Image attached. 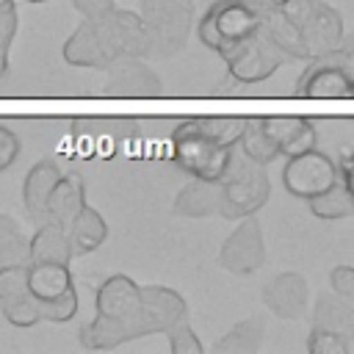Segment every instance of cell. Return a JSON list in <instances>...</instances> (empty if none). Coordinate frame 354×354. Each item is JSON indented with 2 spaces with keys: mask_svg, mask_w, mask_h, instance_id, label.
<instances>
[{
  "mask_svg": "<svg viewBox=\"0 0 354 354\" xmlns=\"http://www.w3.org/2000/svg\"><path fill=\"white\" fill-rule=\"evenodd\" d=\"M97 315L80 326V346L86 348H116L127 340L144 337L141 326V285L127 274L102 279L94 296Z\"/></svg>",
  "mask_w": 354,
  "mask_h": 354,
  "instance_id": "6da1fadb",
  "label": "cell"
},
{
  "mask_svg": "<svg viewBox=\"0 0 354 354\" xmlns=\"http://www.w3.org/2000/svg\"><path fill=\"white\" fill-rule=\"evenodd\" d=\"M221 183V207L218 213L224 218H243L254 216L271 194V180L266 174V163L252 160L238 144L230 149V160L224 174L218 177Z\"/></svg>",
  "mask_w": 354,
  "mask_h": 354,
  "instance_id": "7a4b0ae2",
  "label": "cell"
},
{
  "mask_svg": "<svg viewBox=\"0 0 354 354\" xmlns=\"http://www.w3.org/2000/svg\"><path fill=\"white\" fill-rule=\"evenodd\" d=\"M25 282L41 321L66 324L77 315V290L66 263H28Z\"/></svg>",
  "mask_w": 354,
  "mask_h": 354,
  "instance_id": "3957f363",
  "label": "cell"
},
{
  "mask_svg": "<svg viewBox=\"0 0 354 354\" xmlns=\"http://www.w3.org/2000/svg\"><path fill=\"white\" fill-rule=\"evenodd\" d=\"M141 22L149 36V55L169 58L188 41L194 0H141Z\"/></svg>",
  "mask_w": 354,
  "mask_h": 354,
  "instance_id": "277c9868",
  "label": "cell"
},
{
  "mask_svg": "<svg viewBox=\"0 0 354 354\" xmlns=\"http://www.w3.org/2000/svg\"><path fill=\"white\" fill-rule=\"evenodd\" d=\"M279 8L296 25L310 58L324 55L340 44L343 17L324 0H279Z\"/></svg>",
  "mask_w": 354,
  "mask_h": 354,
  "instance_id": "5b68a950",
  "label": "cell"
},
{
  "mask_svg": "<svg viewBox=\"0 0 354 354\" xmlns=\"http://www.w3.org/2000/svg\"><path fill=\"white\" fill-rule=\"evenodd\" d=\"M218 55L227 64L230 77H235L243 86L263 83L288 61V55L266 36L263 28H257L254 33H249L241 41L227 44L224 50H218Z\"/></svg>",
  "mask_w": 354,
  "mask_h": 354,
  "instance_id": "8992f818",
  "label": "cell"
},
{
  "mask_svg": "<svg viewBox=\"0 0 354 354\" xmlns=\"http://www.w3.org/2000/svg\"><path fill=\"white\" fill-rule=\"evenodd\" d=\"M171 144H174V152H171L174 163L199 180H218L227 169L230 149H232V147H218L216 141L202 136L194 119H185L171 130Z\"/></svg>",
  "mask_w": 354,
  "mask_h": 354,
  "instance_id": "52a82bcc",
  "label": "cell"
},
{
  "mask_svg": "<svg viewBox=\"0 0 354 354\" xmlns=\"http://www.w3.org/2000/svg\"><path fill=\"white\" fill-rule=\"evenodd\" d=\"M105 58L113 64L119 58H147L149 55V36L138 14L124 8H111L102 17H88Z\"/></svg>",
  "mask_w": 354,
  "mask_h": 354,
  "instance_id": "ba28073f",
  "label": "cell"
},
{
  "mask_svg": "<svg viewBox=\"0 0 354 354\" xmlns=\"http://www.w3.org/2000/svg\"><path fill=\"white\" fill-rule=\"evenodd\" d=\"M260 28V19L241 0H216L199 19V41L213 53L224 50L232 41L246 39Z\"/></svg>",
  "mask_w": 354,
  "mask_h": 354,
  "instance_id": "9c48e42d",
  "label": "cell"
},
{
  "mask_svg": "<svg viewBox=\"0 0 354 354\" xmlns=\"http://www.w3.org/2000/svg\"><path fill=\"white\" fill-rule=\"evenodd\" d=\"M340 180L337 163L318 152L315 147L299 155H290L285 169H282V185L288 188V194L299 196V199H310L321 191H326L329 185H335Z\"/></svg>",
  "mask_w": 354,
  "mask_h": 354,
  "instance_id": "30bf717a",
  "label": "cell"
},
{
  "mask_svg": "<svg viewBox=\"0 0 354 354\" xmlns=\"http://www.w3.org/2000/svg\"><path fill=\"white\" fill-rule=\"evenodd\" d=\"M307 61H310V66L296 80V94L299 97H315V100L354 97V83L343 69V53L337 47L324 53V55L307 58Z\"/></svg>",
  "mask_w": 354,
  "mask_h": 354,
  "instance_id": "8fae6325",
  "label": "cell"
},
{
  "mask_svg": "<svg viewBox=\"0 0 354 354\" xmlns=\"http://www.w3.org/2000/svg\"><path fill=\"white\" fill-rule=\"evenodd\" d=\"M266 263L263 230L254 216H243V221L224 238L218 249V266L230 274H252Z\"/></svg>",
  "mask_w": 354,
  "mask_h": 354,
  "instance_id": "7c38bea8",
  "label": "cell"
},
{
  "mask_svg": "<svg viewBox=\"0 0 354 354\" xmlns=\"http://www.w3.org/2000/svg\"><path fill=\"white\" fill-rule=\"evenodd\" d=\"M25 268L28 263L0 268V310L3 318L17 329H30L41 321V313L25 282Z\"/></svg>",
  "mask_w": 354,
  "mask_h": 354,
  "instance_id": "4fadbf2b",
  "label": "cell"
},
{
  "mask_svg": "<svg viewBox=\"0 0 354 354\" xmlns=\"http://www.w3.org/2000/svg\"><path fill=\"white\" fill-rule=\"evenodd\" d=\"M160 77L144 58H119L108 66L105 94L111 97H158Z\"/></svg>",
  "mask_w": 354,
  "mask_h": 354,
  "instance_id": "5bb4252c",
  "label": "cell"
},
{
  "mask_svg": "<svg viewBox=\"0 0 354 354\" xmlns=\"http://www.w3.org/2000/svg\"><path fill=\"white\" fill-rule=\"evenodd\" d=\"M188 307L185 299L163 285H141V326L144 335L166 332L174 321L185 318Z\"/></svg>",
  "mask_w": 354,
  "mask_h": 354,
  "instance_id": "9a60e30c",
  "label": "cell"
},
{
  "mask_svg": "<svg viewBox=\"0 0 354 354\" xmlns=\"http://www.w3.org/2000/svg\"><path fill=\"white\" fill-rule=\"evenodd\" d=\"M307 279L296 271L277 274L266 288H263V304L285 321H296L307 310Z\"/></svg>",
  "mask_w": 354,
  "mask_h": 354,
  "instance_id": "2e32d148",
  "label": "cell"
},
{
  "mask_svg": "<svg viewBox=\"0 0 354 354\" xmlns=\"http://www.w3.org/2000/svg\"><path fill=\"white\" fill-rule=\"evenodd\" d=\"M263 133L274 141L279 155H299L315 147V127L301 116H266L260 119Z\"/></svg>",
  "mask_w": 354,
  "mask_h": 354,
  "instance_id": "e0dca14e",
  "label": "cell"
},
{
  "mask_svg": "<svg viewBox=\"0 0 354 354\" xmlns=\"http://www.w3.org/2000/svg\"><path fill=\"white\" fill-rule=\"evenodd\" d=\"M58 177H61V169L50 158H41L25 174V183H22V205H25V213L33 221H39V224L47 221V196H50V191H53V185H55Z\"/></svg>",
  "mask_w": 354,
  "mask_h": 354,
  "instance_id": "ac0fdd59",
  "label": "cell"
},
{
  "mask_svg": "<svg viewBox=\"0 0 354 354\" xmlns=\"http://www.w3.org/2000/svg\"><path fill=\"white\" fill-rule=\"evenodd\" d=\"M174 213L188 218H205L216 216L221 207V183L218 180H199L194 177L188 185H183L174 196Z\"/></svg>",
  "mask_w": 354,
  "mask_h": 354,
  "instance_id": "d6986e66",
  "label": "cell"
},
{
  "mask_svg": "<svg viewBox=\"0 0 354 354\" xmlns=\"http://www.w3.org/2000/svg\"><path fill=\"white\" fill-rule=\"evenodd\" d=\"M86 205V185L80 174H61L47 196V221L66 227Z\"/></svg>",
  "mask_w": 354,
  "mask_h": 354,
  "instance_id": "ffe728a7",
  "label": "cell"
},
{
  "mask_svg": "<svg viewBox=\"0 0 354 354\" xmlns=\"http://www.w3.org/2000/svg\"><path fill=\"white\" fill-rule=\"evenodd\" d=\"M72 246L66 230L55 221H41L39 230L28 238V263H66L72 260Z\"/></svg>",
  "mask_w": 354,
  "mask_h": 354,
  "instance_id": "44dd1931",
  "label": "cell"
},
{
  "mask_svg": "<svg viewBox=\"0 0 354 354\" xmlns=\"http://www.w3.org/2000/svg\"><path fill=\"white\" fill-rule=\"evenodd\" d=\"M64 230H66L72 254H88V252L100 249L105 243V238H108V224H105L102 213L94 210L88 202L77 210V216Z\"/></svg>",
  "mask_w": 354,
  "mask_h": 354,
  "instance_id": "7402d4cb",
  "label": "cell"
},
{
  "mask_svg": "<svg viewBox=\"0 0 354 354\" xmlns=\"http://www.w3.org/2000/svg\"><path fill=\"white\" fill-rule=\"evenodd\" d=\"M313 326L335 332L340 337H354V307L343 301L340 296H318L315 313H313Z\"/></svg>",
  "mask_w": 354,
  "mask_h": 354,
  "instance_id": "603a6c76",
  "label": "cell"
},
{
  "mask_svg": "<svg viewBox=\"0 0 354 354\" xmlns=\"http://www.w3.org/2000/svg\"><path fill=\"white\" fill-rule=\"evenodd\" d=\"M260 28L266 30V36L288 55V58H301V61H307L310 55H307V50H304V44H301V39H299V30H296V25L282 14V8H279V3L260 19Z\"/></svg>",
  "mask_w": 354,
  "mask_h": 354,
  "instance_id": "cb8c5ba5",
  "label": "cell"
},
{
  "mask_svg": "<svg viewBox=\"0 0 354 354\" xmlns=\"http://www.w3.org/2000/svg\"><path fill=\"white\" fill-rule=\"evenodd\" d=\"M307 202H310L313 216H318V218H324V221H335V218L354 216V196L348 194V188H346L340 180H337L335 185H329L326 191L310 196Z\"/></svg>",
  "mask_w": 354,
  "mask_h": 354,
  "instance_id": "d4e9b609",
  "label": "cell"
},
{
  "mask_svg": "<svg viewBox=\"0 0 354 354\" xmlns=\"http://www.w3.org/2000/svg\"><path fill=\"white\" fill-rule=\"evenodd\" d=\"M17 263H28V235L14 216L0 213V268Z\"/></svg>",
  "mask_w": 354,
  "mask_h": 354,
  "instance_id": "484cf974",
  "label": "cell"
},
{
  "mask_svg": "<svg viewBox=\"0 0 354 354\" xmlns=\"http://www.w3.org/2000/svg\"><path fill=\"white\" fill-rule=\"evenodd\" d=\"M263 343V326L257 318H246V321H238L221 340L213 343V351L221 354V351H235V354H252L257 351Z\"/></svg>",
  "mask_w": 354,
  "mask_h": 354,
  "instance_id": "4316f807",
  "label": "cell"
},
{
  "mask_svg": "<svg viewBox=\"0 0 354 354\" xmlns=\"http://www.w3.org/2000/svg\"><path fill=\"white\" fill-rule=\"evenodd\" d=\"M138 130V122L133 119H97V116H88V119H75L72 122V133L75 136H83V138H127Z\"/></svg>",
  "mask_w": 354,
  "mask_h": 354,
  "instance_id": "83f0119b",
  "label": "cell"
},
{
  "mask_svg": "<svg viewBox=\"0 0 354 354\" xmlns=\"http://www.w3.org/2000/svg\"><path fill=\"white\" fill-rule=\"evenodd\" d=\"M194 124H196V130L202 136H207L218 147H235L241 141L246 119H238V116H202V119H194Z\"/></svg>",
  "mask_w": 354,
  "mask_h": 354,
  "instance_id": "f1b7e54d",
  "label": "cell"
},
{
  "mask_svg": "<svg viewBox=\"0 0 354 354\" xmlns=\"http://www.w3.org/2000/svg\"><path fill=\"white\" fill-rule=\"evenodd\" d=\"M238 147H241L252 160H257V163H271L274 158H279L274 141L263 133L260 119H246V127H243V133H241Z\"/></svg>",
  "mask_w": 354,
  "mask_h": 354,
  "instance_id": "f546056e",
  "label": "cell"
},
{
  "mask_svg": "<svg viewBox=\"0 0 354 354\" xmlns=\"http://www.w3.org/2000/svg\"><path fill=\"white\" fill-rule=\"evenodd\" d=\"M17 36V0H0V80L8 75V53Z\"/></svg>",
  "mask_w": 354,
  "mask_h": 354,
  "instance_id": "4dcf8cb0",
  "label": "cell"
},
{
  "mask_svg": "<svg viewBox=\"0 0 354 354\" xmlns=\"http://www.w3.org/2000/svg\"><path fill=\"white\" fill-rule=\"evenodd\" d=\"M163 335L169 337V348H171V354H202V343H199L196 332L191 329L188 315L180 318V321H174Z\"/></svg>",
  "mask_w": 354,
  "mask_h": 354,
  "instance_id": "1f68e13d",
  "label": "cell"
},
{
  "mask_svg": "<svg viewBox=\"0 0 354 354\" xmlns=\"http://www.w3.org/2000/svg\"><path fill=\"white\" fill-rule=\"evenodd\" d=\"M307 348L313 354H348V340L335 335V332H326V329H315L310 332L307 337Z\"/></svg>",
  "mask_w": 354,
  "mask_h": 354,
  "instance_id": "d6a6232c",
  "label": "cell"
},
{
  "mask_svg": "<svg viewBox=\"0 0 354 354\" xmlns=\"http://www.w3.org/2000/svg\"><path fill=\"white\" fill-rule=\"evenodd\" d=\"M329 285L335 296H340L343 301L354 307V268L351 266H335L329 274Z\"/></svg>",
  "mask_w": 354,
  "mask_h": 354,
  "instance_id": "836d02e7",
  "label": "cell"
},
{
  "mask_svg": "<svg viewBox=\"0 0 354 354\" xmlns=\"http://www.w3.org/2000/svg\"><path fill=\"white\" fill-rule=\"evenodd\" d=\"M19 149H22V144H19L17 133H14L8 124H0V174L8 171V169L17 163Z\"/></svg>",
  "mask_w": 354,
  "mask_h": 354,
  "instance_id": "e575fe53",
  "label": "cell"
},
{
  "mask_svg": "<svg viewBox=\"0 0 354 354\" xmlns=\"http://www.w3.org/2000/svg\"><path fill=\"white\" fill-rule=\"evenodd\" d=\"M72 6H75L83 17H102V14H108L111 8H116L113 0H72Z\"/></svg>",
  "mask_w": 354,
  "mask_h": 354,
  "instance_id": "d590c367",
  "label": "cell"
},
{
  "mask_svg": "<svg viewBox=\"0 0 354 354\" xmlns=\"http://www.w3.org/2000/svg\"><path fill=\"white\" fill-rule=\"evenodd\" d=\"M337 171H340V183H343V185L348 188V194L354 196V152L343 155V160H340Z\"/></svg>",
  "mask_w": 354,
  "mask_h": 354,
  "instance_id": "8d00e7d4",
  "label": "cell"
},
{
  "mask_svg": "<svg viewBox=\"0 0 354 354\" xmlns=\"http://www.w3.org/2000/svg\"><path fill=\"white\" fill-rule=\"evenodd\" d=\"M241 3H243V6L257 17V19H263V17H266V14H268L279 0H241Z\"/></svg>",
  "mask_w": 354,
  "mask_h": 354,
  "instance_id": "74e56055",
  "label": "cell"
},
{
  "mask_svg": "<svg viewBox=\"0 0 354 354\" xmlns=\"http://www.w3.org/2000/svg\"><path fill=\"white\" fill-rule=\"evenodd\" d=\"M25 3H47V0H25Z\"/></svg>",
  "mask_w": 354,
  "mask_h": 354,
  "instance_id": "f35d334b",
  "label": "cell"
}]
</instances>
